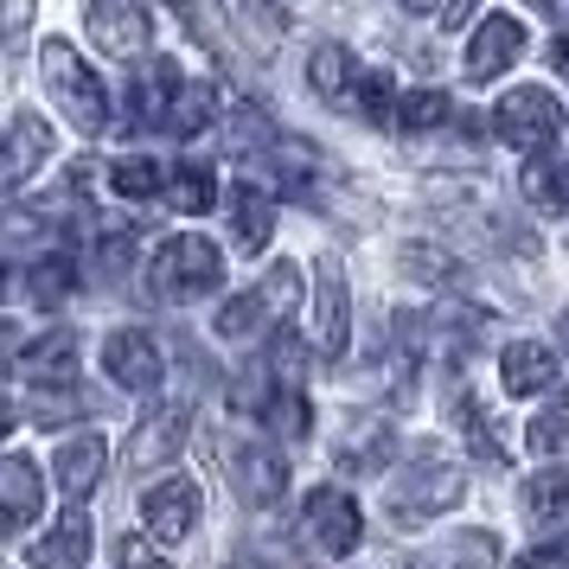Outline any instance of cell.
<instances>
[{"mask_svg": "<svg viewBox=\"0 0 569 569\" xmlns=\"http://www.w3.org/2000/svg\"><path fill=\"white\" fill-rule=\"evenodd\" d=\"M352 339V301H346V269L333 257L313 262V346L320 359H346Z\"/></svg>", "mask_w": 569, "mask_h": 569, "instance_id": "cell-6", "label": "cell"}, {"mask_svg": "<svg viewBox=\"0 0 569 569\" xmlns=\"http://www.w3.org/2000/svg\"><path fill=\"white\" fill-rule=\"evenodd\" d=\"M512 569H569V543H557V550H531V557L512 563Z\"/></svg>", "mask_w": 569, "mask_h": 569, "instance_id": "cell-40", "label": "cell"}, {"mask_svg": "<svg viewBox=\"0 0 569 569\" xmlns=\"http://www.w3.org/2000/svg\"><path fill=\"white\" fill-rule=\"evenodd\" d=\"M46 160H52V129H46L32 109H20V116L7 122V186L20 192V186H27Z\"/></svg>", "mask_w": 569, "mask_h": 569, "instance_id": "cell-19", "label": "cell"}, {"mask_svg": "<svg viewBox=\"0 0 569 569\" xmlns=\"http://www.w3.org/2000/svg\"><path fill=\"white\" fill-rule=\"evenodd\" d=\"M550 64H557V71H569V32H557V39H550Z\"/></svg>", "mask_w": 569, "mask_h": 569, "instance_id": "cell-42", "label": "cell"}, {"mask_svg": "<svg viewBox=\"0 0 569 569\" xmlns=\"http://www.w3.org/2000/svg\"><path fill=\"white\" fill-rule=\"evenodd\" d=\"M492 129H499V141L518 148V154H543V148L557 141V129H563V109H557L550 90L518 83L512 97H499V103H492Z\"/></svg>", "mask_w": 569, "mask_h": 569, "instance_id": "cell-4", "label": "cell"}, {"mask_svg": "<svg viewBox=\"0 0 569 569\" xmlns=\"http://www.w3.org/2000/svg\"><path fill=\"white\" fill-rule=\"evenodd\" d=\"M243 569H295V563H288V557H276V550H262V557H250Z\"/></svg>", "mask_w": 569, "mask_h": 569, "instance_id": "cell-44", "label": "cell"}, {"mask_svg": "<svg viewBox=\"0 0 569 569\" xmlns=\"http://www.w3.org/2000/svg\"><path fill=\"white\" fill-rule=\"evenodd\" d=\"M563 320H569V313H563Z\"/></svg>", "mask_w": 569, "mask_h": 569, "instance_id": "cell-46", "label": "cell"}, {"mask_svg": "<svg viewBox=\"0 0 569 569\" xmlns=\"http://www.w3.org/2000/svg\"><path fill=\"white\" fill-rule=\"evenodd\" d=\"M27 563L32 569H83V563H90V518L71 506V512L58 518L46 538L27 543Z\"/></svg>", "mask_w": 569, "mask_h": 569, "instance_id": "cell-16", "label": "cell"}, {"mask_svg": "<svg viewBox=\"0 0 569 569\" xmlns=\"http://www.w3.org/2000/svg\"><path fill=\"white\" fill-rule=\"evenodd\" d=\"M467 499V473L461 461H441V455H422V461H410L397 480L385 487V512L403 525V531H416V525H429V518H448L455 506Z\"/></svg>", "mask_w": 569, "mask_h": 569, "instance_id": "cell-1", "label": "cell"}, {"mask_svg": "<svg viewBox=\"0 0 569 569\" xmlns=\"http://www.w3.org/2000/svg\"><path fill=\"white\" fill-rule=\"evenodd\" d=\"M52 467H58V492H64L71 506H83L90 492L103 487V467H109V448H103V436H78V441H64Z\"/></svg>", "mask_w": 569, "mask_h": 569, "instance_id": "cell-15", "label": "cell"}, {"mask_svg": "<svg viewBox=\"0 0 569 569\" xmlns=\"http://www.w3.org/2000/svg\"><path fill=\"white\" fill-rule=\"evenodd\" d=\"M525 7H538V13H550V20H569V0H525Z\"/></svg>", "mask_w": 569, "mask_h": 569, "instance_id": "cell-43", "label": "cell"}, {"mask_svg": "<svg viewBox=\"0 0 569 569\" xmlns=\"http://www.w3.org/2000/svg\"><path fill=\"white\" fill-rule=\"evenodd\" d=\"M224 109H218V90L211 83H186L180 103H173V116H167V134H180V141H192L199 129H211Z\"/></svg>", "mask_w": 569, "mask_h": 569, "instance_id": "cell-27", "label": "cell"}, {"mask_svg": "<svg viewBox=\"0 0 569 569\" xmlns=\"http://www.w3.org/2000/svg\"><path fill=\"white\" fill-rule=\"evenodd\" d=\"M186 410L180 403H160V410H148L141 422H134L129 448H122V461L134 467V473H154V467H173V455L186 448Z\"/></svg>", "mask_w": 569, "mask_h": 569, "instance_id": "cell-8", "label": "cell"}, {"mask_svg": "<svg viewBox=\"0 0 569 569\" xmlns=\"http://www.w3.org/2000/svg\"><path fill=\"white\" fill-rule=\"evenodd\" d=\"M448 122H455V103H448L441 90H410V97L397 103V129H410V134L448 129Z\"/></svg>", "mask_w": 569, "mask_h": 569, "instance_id": "cell-29", "label": "cell"}, {"mask_svg": "<svg viewBox=\"0 0 569 569\" xmlns=\"http://www.w3.org/2000/svg\"><path fill=\"white\" fill-rule=\"evenodd\" d=\"M308 538L327 550V557H352L365 538V518H359V499L346 487H313L308 492Z\"/></svg>", "mask_w": 569, "mask_h": 569, "instance_id": "cell-7", "label": "cell"}, {"mask_svg": "<svg viewBox=\"0 0 569 569\" xmlns=\"http://www.w3.org/2000/svg\"><path fill=\"white\" fill-rule=\"evenodd\" d=\"M262 416H269V429H276V436H288V441H295V436H308V429H313L308 397H301L295 385H288V390H276V403H269Z\"/></svg>", "mask_w": 569, "mask_h": 569, "instance_id": "cell-35", "label": "cell"}, {"mask_svg": "<svg viewBox=\"0 0 569 569\" xmlns=\"http://www.w3.org/2000/svg\"><path fill=\"white\" fill-rule=\"evenodd\" d=\"M461 429H467V441H473V455H480V461H506V448L492 441L487 410H480V403H461Z\"/></svg>", "mask_w": 569, "mask_h": 569, "instance_id": "cell-38", "label": "cell"}, {"mask_svg": "<svg viewBox=\"0 0 569 569\" xmlns=\"http://www.w3.org/2000/svg\"><path fill=\"white\" fill-rule=\"evenodd\" d=\"M148 288L160 301H206L224 288V257L218 243H206L199 231H180V237H160L154 243V262H148Z\"/></svg>", "mask_w": 569, "mask_h": 569, "instance_id": "cell-2", "label": "cell"}, {"mask_svg": "<svg viewBox=\"0 0 569 569\" xmlns=\"http://www.w3.org/2000/svg\"><path fill=\"white\" fill-rule=\"evenodd\" d=\"M39 78H46V90H52V109L71 116V129H83V134H103L109 129V90H103V78H97V71H90L64 39H46V52H39Z\"/></svg>", "mask_w": 569, "mask_h": 569, "instance_id": "cell-3", "label": "cell"}, {"mask_svg": "<svg viewBox=\"0 0 569 569\" xmlns=\"http://www.w3.org/2000/svg\"><path fill=\"white\" fill-rule=\"evenodd\" d=\"M422 569H499V538L492 531H461V538L436 543Z\"/></svg>", "mask_w": 569, "mask_h": 569, "instance_id": "cell-25", "label": "cell"}, {"mask_svg": "<svg viewBox=\"0 0 569 569\" xmlns=\"http://www.w3.org/2000/svg\"><path fill=\"white\" fill-rule=\"evenodd\" d=\"M109 192H122V199H154V192H167V167H154V160H116Z\"/></svg>", "mask_w": 569, "mask_h": 569, "instance_id": "cell-34", "label": "cell"}, {"mask_svg": "<svg viewBox=\"0 0 569 569\" xmlns=\"http://www.w3.org/2000/svg\"><path fill=\"white\" fill-rule=\"evenodd\" d=\"M13 371H20V385H71V371H78V339L46 333L39 346H27V352L13 359Z\"/></svg>", "mask_w": 569, "mask_h": 569, "instance_id": "cell-21", "label": "cell"}, {"mask_svg": "<svg viewBox=\"0 0 569 569\" xmlns=\"http://www.w3.org/2000/svg\"><path fill=\"white\" fill-rule=\"evenodd\" d=\"M83 27L103 46V58H148V46H154V20L134 0H90L83 7Z\"/></svg>", "mask_w": 569, "mask_h": 569, "instance_id": "cell-5", "label": "cell"}, {"mask_svg": "<svg viewBox=\"0 0 569 569\" xmlns=\"http://www.w3.org/2000/svg\"><path fill=\"white\" fill-rule=\"evenodd\" d=\"M352 83H359V58L346 52V46H313L308 58V90L320 97V103H352Z\"/></svg>", "mask_w": 569, "mask_h": 569, "instance_id": "cell-23", "label": "cell"}, {"mask_svg": "<svg viewBox=\"0 0 569 569\" xmlns=\"http://www.w3.org/2000/svg\"><path fill=\"white\" fill-rule=\"evenodd\" d=\"M525 518H531V531H543V538L569 531V467H538L525 480Z\"/></svg>", "mask_w": 569, "mask_h": 569, "instance_id": "cell-18", "label": "cell"}, {"mask_svg": "<svg viewBox=\"0 0 569 569\" xmlns=\"http://www.w3.org/2000/svg\"><path fill=\"white\" fill-rule=\"evenodd\" d=\"M473 7H480V0H448V7H441V20H448V27H461Z\"/></svg>", "mask_w": 569, "mask_h": 569, "instance_id": "cell-41", "label": "cell"}, {"mask_svg": "<svg viewBox=\"0 0 569 569\" xmlns=\"http://www.w3.org/2000/svg\"><path fill=\"white\" fill-rule=\"evenodd\" d=\"M103 371H109L122 390H160V378H167V359H160L154 333L122 327V333L103 339Z\"/></svg>", "mask_w": 569, "mask_h": 569, "instance_id": "cell-9", "label": "cell"}, {"mask_svg": "<svg viewBox=\"0 0 569 569\" xmlns=\"http://www.w3.org/2000/svg\"><path fill=\"white\" fill-rule=\"evenodd\" d=\"M518 52H525V27H518L512 13L480 20V32L467 39V83H492L499 71H512Z\"/></svg>", "mask_w": 569, "mask_h": 569, "instance_id": "cell-12", "label": "cell"}, {"mask_svg": "<svg viewBox=\"0 0 569 569\" xmlns=\"http://www.w3.org/2000/svg\"><path fill=\"white\" fill-rule=\"evenodd\" d=\"M262 141H276L269 122H262V109L257 103H237L231 109V154H250V148H262Z\"/></svg>", "mask_w": 569, "mask_h": 569, "instance_id": "cell-36", "label": "cell"}, {"mask_svg": "<svg viewBox=\"0 0 569 569\" xmlns=\"http://www.w3.org/2000/svg\"><path fill=\"white\" fill-rule=\"evenodd\" d=\"M224 211H231V237L237 250H269V237H276V192L257 180V173H243V180L231 186V199H224Z\"/></svg>", "mask_w": 569, "mask_h": 569, "instance_id": "cell-11", "label": "cell"}, {"mask_svg": "<svg viewBox=\"0 0 569 569\" xmlns=\"http://www.w3.org/2000/svg\"><path fill=\"white\" fill-rule=\"evenodd\" d=\"M397 103H403V97H397L390 71H359V83H352V109H359L365 122H378V129L397 122Z\"/></svg>", "mask_w": 569, "mask_h": 569, "instance_id": "cell-28", "label": "cell"}, {"mask_svg": "<svg viewBox=\"0 0 569 569\" xmlns=\"http://www.w3.org/2000/svg\"><path fill=\"white\" fill-rule=\"evenodd\" d=\"M390 448H397V429L385 416H359L346 441H339V467L346 473H371V467H390Z\"/></svg>", "mask_w": 569, "mask_h": 569, "instance_id": "cell-22", "label": "cell"}, {"mask_svg": "<svg viewBox=\"0 0 569 569\" xmlns=\"http://www.w3.org/2000/svg\"><path fill=\"white\" fill-rule=\"evenodd\" d=\"M122 569H173V563H167L148 538H129V543H122Z\"/></svg>", "mask_w": 569, "mask_h": 569, "instance_id": "cell-39", "label": "cell"}, {"mask_svg": "<svg viewBox=\"0 0 569 569\" xmlns=\"http://www.w3.org/2000/svg\"><path fill=\"white\" fill-rule=\"evenodd\" d=\"M518 192L538 211H563L569 218V160H531V167L518 173Z\"/></svg>", "mask_w": 569, "mask_h": 569, "instance_id": "cell-26", "label": "cell"}, {"mask_svg": "<svg viewBox=\"0 0 569 569\" xmlns=\"http://www.w3.org/2000/svg\"><path fill=\"white\" fill-rule=\"evenodd\" d=\"M231 480L250 506H276L288 492V461L269 448V441H237L231 448Z\"/></svg>", "mask_w": 569, "mask_h": 569, "instance_id": "cell-13", "label": "cell"}, {"mask_svg": "<svg viewBox=\"0 0 569 569\" xmlns=\"http://www.w3.org/2000/svg\"><path fill=\"white\" fill-rule=\"evenodd\" d=\"M160 199L173 211H186V218H192V211H211L218 206V173H211V160H180V167L167 173V192H160Z\"/></svg>", "mask_w": 569, "mask_h": 569, "instance_id": "cell-24", "label": "cell"}, {"mask_svg": "<svg viewBox=\"0 0 569 569\" xmlns=\"http://www.w3.org/2000/svg\"><path fill=\"white\" fill-rule=\"evenodd\" d=\"M499 385L512 390V397L550 390V385H557V352H550L543 339H512V346L499 352Z\"/></svg>", "mask_w": 569, "mask_h": 569, "instance_id": "cell-17", "label": "cell"}, {"mask_svg": "<svg viewBox=\"0 0 569 569\" xmlns=\"http://www.w3.org/2000/svg\"><path fill=\"white\" fill-rule=\"evenodd\" d=\"M180 64L173 58H154V71L134 83V129H167V116H173V103H180Z\"/></svg>", "mask_w": 569, "mask_h": 569, "instance_id": "cell-20", "label": "cell"}, {"mask_svg": "<svg viewBox=\"0 0 569 569\" xmlns=\"http://www.w3.org/2000/svg\"><path fill=\"white\" fill-rule=\"evenodd\" d=\"M276 180H282V192H295V199H308L313 180H320V160H313V148H295V141H276Z\"/></svg>", "mask_w": 569, "mask_h": 569, "instance_id": "cell-32", "label": "cell"}, {"mask_svg": "<svg viewBox=\"0 0 569 569\" xmlns=\"http://www.w3.org/2000/svg\"><path fill=\"white\" fill-rule=\"evenodd\" d=\"M71 282H78V276H71V257H52V250H46V257H39V269H32V288H39V301H58V295H71Z\"/></svg>", "mask_w": 569, "mask_h": 569, "instance_id": "cell-37", "label": "cell"}, {"mask_svg": "<svg viewBox=\"0 0 569 569\" xmlns=\"http://www.w3.org/2000/svg\"><path fill=\"white\" fill-rule=\"evenodd\" d=\"M403 269H410L416 282H429V288H455L467 276L461 262L448 257V250H436V243H410V250H403Z\"/></svg>", "mask_w": 569, "mask_h": 569, "instance_id": "cell-33", "label": "cell"}, {"mask_svg": "<svg viewBox=\"0 0 569 569\" xmlns=\"http://www.w3.org/2000/svg\"><path fill=\"white\" fill-rule=\"evenodd\" d=\"M276 313H269V295L262 288H250V295H231L224 301V313H218V333L224 339H250V333H262Z\"/></svg>", "mask_w": 569, "mask_h": 569, "instance_id": "cell-30", "label": "cell"}, {"mask_svg": "<svg viewBox=\"0 0 569 569\" xmlns=\"http://www.w3.org/2000/svg\"><path fill=\"white\" fill-rule=\"evenodd\" d=\"M569 448V385L531 416V455H563Z\"/></svg>", "mask_w": 569, "mask_h": 569, "instance_id": "cell-31", "label": "cell"}, {"mask_svg": "<svg viewBox=\"0 0 569 569\" xmlns=\"http://www.w3.org/2000/svg\"><path fill=\"white\" fill-rule=\"evenodd\" d=\"M397 7H403V13L416 20V13H436V7H448V0H397Z\"/></svg>", "mask_w": 569, "mask_h": 569, "instance_id": "cell-45", "label": "cell"}, {"mask_svg": "<svg viewBox=\"0 0 569 569\" xmlns=\"http://www.w3.org/2000/svg\"><path fill=\"white\" fill-rule=\"evenodd\" d=\"M39 499H46L39 467H32L27 455H7V461H0V525H7L13 538H27V525L39 518Z\"/></svg>", "mask_w": 569, "mask_h": 569, "instance_id": "cell-14", "label": "cell"}, {"mask_svg": "<svg viewBox=\"0 0 569 569\" xmlns=\"http://www.w3.org/2000/svg\"><path fill=\"white\" fill-rule=\"evenodd\" d=\"M192 518H199V487L192 480H154L141 492V531L154 543L192 538Z\"/></svg>", "mask_w": 569, "mask_h": 569, "instance_id": "cell-10", "label": "cell"}]
</instances>
